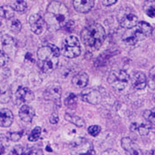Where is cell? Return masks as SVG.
<instances>
[{"label": "cell", "instance_id": "cell-1", "mask_svg": "<svg viewBox=\"0 0 155 155\" xmlns=\"http://www.w3.org/2000/svg\"><path fill=\"white\" fill-rule=\"evenodd\" d=\"M44 22L51 31L65 27L69 19V11L66 5L59 1H53L48 5L44 15Z\"/></svg>", "mask_w": 155, "mask_h": 155}, {"label": "cell", "instance_id": "cell-2", "mask_svg": "<svg viewBox=\"0 0 155 155\" xmlns=\"http://www.w3.org/2000/svg\"><path fill=\"white\" fill-rule=\"evenodd\" d=\"M37 64L43 72L51 73L58 64L60 50L52 44H48L37 50Z\"/></svg>", "mask_w": 155, "mask_h": 155}, {"label": "cell", "instance_id": "cell-3", "mask_svg": "<svg viewBox=\"0 0 155 155\" xmlns=\"http://www.w3.org/2000/svg\"><path fill=\"white\" fill-rule=\"evenodd\" d=\"M106 32L99 23H92L81 32V39L89 51H97L102 47L105 41Z\"/></svg>", "mask_w": 155, "mask_h": 155}, {"label": "cell", "instance_id": "cell-4", "mask_svg": "<svg viewBox=\"0 0 155 155\" xmlns=\"http://www.w3.org/2000/svg\"><path fill=\"white\" fill-rule=\"evenodd\" d=\"M117 20L122 27L132 29L138 23V17L134 10L130 7H124L117 13Z\"/></svg>", "mask_w": 155, "mask_h": 155}, {"label": "cell", "instance_id": "cell-5", "mask_svg": "<svg viewBox=\"0 0 155 155\" xmlns=\"http://www.w3.org/2000/svg\"><path fill=\"white\" fill-rule=\"evenodd\" d=\"M70 153L71 155H96L92 143L84 138H79L71 143Z\"/></svg>", "mask_w": 155, "mask_h": 155}, {"label": "cell", "instance_id": "cell-6", "mask_svg": "<svg viewBox=\"0 0 155 155\" xmlns=\"http://www.w3.org/2000/svg\"><path fill=\"white\" fill-rule=\"evenodd\" d=\"M62 54L68 58H77L81 54L79 41L74 36H70L64 40L62 44Z\"/></svg>", "mask_w": 155, "mask_h": 155}, {"label": "cell", "instance_id": "cell-7", "mask_svg": "<svg viewBox=\"0 0 155 155\" xmlns=\"http://www.w3.org/2000/svg\"><path fill=\"white\" fill-rule=\"evenodd\" d=\"M129 75L125 71L116 70L110 72L108 77V83L116 90H123L129 81Z\"/></svg>", "mask_w": 155, "mask_h": 155}, {"label": "cell", "instance_id": "cell-8", "mask_svg": "<svg viewBox=\"0 0 155 155\" xmlns=\"http://www.w3.org/2000/svg\"><path fill=\"white\" fill-rule=\"evenodd\" d=\"M152 27L149 23L146 22H140L137 24L135 27L134 32H133L132 36L137 42L140 41H143L144 39L147 38L151 35L152 33Z\"/></svg>", "mask_w": 155, "mask_h": 155}, {"label": "cell", "instance_id": "cell-9", "mask_svg": "<svg viewBox=\"0 0 155 155\" xmlns=\"http://www.w3.org/2000/svg\"><path fill=\"white\" fill-rule=\"evenodd\" d=\"M34 99V95L28 88L19 87L15 95V102L18 106H24Z\"/></svg>", "mask_w": 155, "mask_h": 155}, {"label": "cell", "instance_id": "cell-10", "mask_svg": "<svg viewBox=\"0 0 155 155\" xmlns=\"http://www.w3.org/2000/svg\"><path fill=\"white\" fill-rule=\"evenodd\" d=\"M81 99L83 101L92 105L99 104L102 101V95L95 88H87L81 92Z\"/></svg>", "mask_w": 155, "mask_h": 155}, {"label": "cell", "instance_id": "cell-11", "mask_svg": "<svg viewBox=\"0 0 155 155\" xmlns=\"http://www.w3.org/2000/svg\"><path fill=\"white\" fill-rule=\"evenodd\" d=\"M29 23H30L32 32L37 35L42 34L46 25L44 19L39 14L32 15L29 19Z\"/></svg>", "mask_w": 155, "mask_h": 155}, {"label": "cell", "instance_id": "cell-12", "mask_svg": "<svg viewBox=\"0 0 155 155\" xmlns=\"http://www.w3.org/2000/svg\"><path fill=\"white\" fill-rule=\"evenodd\" d=\"M62 90L60 85H50L44 93V98L47 101H52L54 102H60Z\"/></svg>", "mask_w": 155, "mask_h": 155}, {"label": "cell", "instance_id": "cell-13", "mask_svg": "<svg viewBox=\"0 0 155 155\" xmlns=\"http://www.w3.org/2000/svg\"><path fill=\"white\" fill-rule=\"evenodd\" d=\"M121 145L127 155H143L140 147L134 143L130 138H123L121 140Z\"/></svg>", "mask_w": 155, "mask_h": 155}, {"label": "cell", "instance_id": "cell-14", "mask_svg": "<svg viewBox=\"0 0 155 155\" xmlns=\"http://www.w3.org/2000/svg\"><path fill=\"white\" fill-rule=\"evenodd\" d=\"M95 2L93 0H74L73 6L77 12L88 13L93 8Z\"/></svg>", "mask_w": 155, "mask_h": 155}, {"label": "cell", "instance_id": "cell-15", "mask_svg": "<svg viewBox=\"0 0 155 155\" xmlns=\"http://www.w3.org/2000/svg\"><path fill=\"white\" fill-rule=\"evenodd\" d=\"M132 85L134 88L137 90L143 89L146 87L147 83V77L144 73L141 72V71H137L133 74L132 79Z\"/></svg>", "mask_w": 155, "mask_h": 155}, {"label": "cell", "instance_id": "cell-16", "mask_svg": "<svg viewBox=\"0 0 155 155\" xmlns=\"http://www.w3.org/2000/svg\"><path fill=\"white\" fill-rule=\"evenodd\" d=\"M73 86L76 88H82L86 87L88 83V75L86 72L81 71L73 77L71 80Z\"/></svg>", "mask_w": 155, "mask_h": 155}, {"label": "cell", "instance_id": "cell-17", "mask_svg": "<svg viewBox=\"0 0 155 155\" xmlns=\"http://www.w3.org/2000/svg\"><path fill=\"white\" fill-rule=\"evenodd\" d=\"M19 116L23 121L30 123L35 116V110L28 105L21 106L19 112Z\"/></svg>", "mask_w": 155, "mask_h": 155}, {"label": "cell", "instance_id": "cell-18", "mask_svg": "<svg viewBox=\"0 0 155 155\" xmlns=\"http://www.w3.org/2000/svg\"><path fill=\"white\" fill-rule=\"evenodd\" d=\"M13 122V114L11 110L8 109H2L0 110V127H9Z\"/></svg>", "mask_w": 155, "mask_h": 155}, {"label": "cell", "instance_id": "cell-19", "mask_svg": "<svg viewBox=\"0 0 155 155\" xmlns=\"http://www.w3.org/2000/svg\"><path fill=\"white\" fill-rule=\"evenodd\" d=\"M15 14V10L9 5L0 6V17L11 19Z\"/></svg>", "mask_w": 155, "mask_h": 155}, {"label": "cell", "instance_id": "cell-20", "mask_svg": "<svg viewBox=\"0 0 155 155\" xmlns=\"http://www.w3.org/2000/svg\"><path fill=\"white\" fill-rule=\"evenodd\" d=\"M64 118H65L66 120L71 123L72 124L77 126L78 127H83L85 124V120H83L82 118H81V117H79V116H75V115L66 113L64 115Z\"/></svg>", "mask_w": 155, "mask_h": 155}, {"label": "cell", "instance_id": "cell-21", "mask_svg": "<svg viewBox=\"0 0 155 155\" xmlns=\"http://www.w3.org/2000/svg\"><path fill=\"white\" fill-rule=\"evenodd\" d=\"M10 99V91L7 85H0V103H7Z\"/></svg>", "mask_w": 155, "mask_h": 155}, {"label": "cell", "instance_id": "cell-22", "mask_svg": "<svg viewBox=\"0 0 155 155\" xmlns=\"http://www.w3.org/2000/svg\"><path fill=\"white\" fill-rule=\"evenodd\" d=\"M10 6L14 9L19 12H23L27 9V4L25 1L23 0H16V1H12L10 2Z\"/></svg>", "mask_w": 155, "mask_h": 155}, {"label": "cell", "instance_id": "cell-23", "mask_svg": "<svg viewBox=\"0 0 155 155\" xmlns=\"http://www.w3.org/2000/svg\"><path fill=\"white\" fill-rule=\"evenodd\" d=\"M9 28L12 33L16 34L18 33H19V31L21 30L22 24L19 19H11L9 23Z\"/></svg>", "mask_w": 155, "mask_h": 155}, {"label": "cell", "instance_id": "cell-24", "mask_svg": "<svg viewBox=\"0 0 155 155\" xmlns=\"http://www.w3.org/2000/svg\"><path fill=\"white\" fill-rule=\"evenodd\" d=\"M143 10L149 17H155V3L153 2L149 1V2H145L143 5Z\"/></svg>", "mask_w": 155, "mask_h": 155}, {"label": "cell", "instance_id": "cell-25", "mask_svg": "<svg viewBox=\"0 0 155 155\" xmlns=\"http://www.w3.org/2000/svg\"><path fill=\"white\" fill-rule=\"evenodd\" d=\"M78 104V98L74 93H71L65 99V105L68 109H74Z\"/></svg>", "mask_w": 155, "mask_h": 155}, {"label": "cell", "instance_id": "cell-26", "mask_svg": "<svg viewBox=\"0 0 155 155\" xmlns=\"http://www.w3.org/2000/svg\"><path fill=\"white\" fill-rule=\"evenodd\" d=\"M143 117L145 120H147L150 124L155 126V108H153L149 110H146L143 113Z\"/></svg>", "mask_w": 155, "mask_h": 155}, {"label": "cell", "instance_id": "cell-27", "mask_svg": "<svg viewBox=\"0 0 155 155\" xmlns=\"http://www.w3.org/2000/svg\"><path fill=\"white\" fill-rule=\"evenodd\" d=\"M41 134V128L40 127H37L31 131L30 135L28 136V140L31 142H35L38 140Z\"/></svg>", "mask_w": 155, "mask_h": 155}, {"label": "cell", "instance_id": "cell-28", "mask_svg": "<svg viewBox=\"0 0 155 155\" xmlns=\"http://www.w3.org/2000/svg\"><path fill=\"white\" fill-rule=\"evenodd\" d=\"M148 85L151 89H155V66H153L149 73V81Z\"/></svg>", "mask_w": 155, "mask_h": 155}, {"label": "cell", "instance_id": "cell-29", "mask_svg": "<svg viewBox=\"0 0 155 155\" xmlns=\"http://www.w3.org/2000/svg\"><path fill=\"white\" fill-rule=\"evenodd\" d=\"M23 136V131L19 132H9L7 134V138L13 142H16L19 140Z\"/></svg>", "mask_w": 155, "mask_h": 155}, {"label": "cell", "instance_id": "cell-30", "mask_svg": "<svg viewBox=\"0 0 155 155\" xmlns=\"http://www.w3.org/2000/svg\"><path fill=\"white\" fill-rule=\"evenodd\" d=\"M23 155H44V153L42 150L39 148L31 147L27 149V150H24Z\"/></svg>", "mask_w": 155, "mask_h": 155}, {"label": "cell", "instance_id": "cell-31", "mask_svg": "<svg viewBox=\"0 0 155 155\" xmlns=\"http://www.w3.org/2000/svg\"><path fill=\"white\" fill-rule=\"evenodd\" d=\"M88 132L92 137H96V136L99 135L101 132V127L97 125H93L90 126L88 128Z\"/></svg>", "mask_w": 155, "mask_h": 155}, {"label": "cell", "instance_id": "cell-32", "mask_svg": "<svg viewBox=\"0 0 155 155\" xmlns=\"http://www.w3.org/2000/svg\"><path fill=\"white\" fill-rule=\"evenodd\" d=\"M150 126L147 125V124H143L138 126L137 130L141 136H147L150 132Z\"/></svg>", "mask_w": 155, "mask_h": 155}, {"label": "cell", "instance_id": "cell-33", "mask_svg": "<svg viewBox=\"0 0 155 155\" xmlns=\"http://www.w3.org/2000/svg\"><path fill=\"white\" fill-rule=\"evenodd\" d=\"M2 45H4L5 47H10L12 45H13V44H14V40L9 35H4L2 38Z\"/></svg>", "mask_w": 155, "mask_h": 155}, {"label": "cell", "instance_id": "cell-34", "mask_svg": "<svg viewBox=\"0 0 155 155\" xmlns=\"http://www.w3.org/2000/svg\"><path fill=\"white\" fill-rule=\"evenodd\" d=\"M9 61V57L2 51H0V68L5 66Z\"/></svg>", "mask_w": 155, "mask_h": 155}, {"label": "cell", "instance_id": "cell-35", "mask_svg": "<svg viewBox=\"0 0 155 155\" xmlns=\"http://www.w3.org/2000/svg\"><path fill=\"white\" fill-rule=\"evenodd\" d=\"M24 149L21 145H16L13 147L11 155H23Z\"/></svg>", "mask_w": 155, "mask_h": 155}, {"label": "cell", "instance_id": "cell-36", "mask_svg": "<svg viewBox=\"0 0 155 155\" xmlns=\"http://www.w3.org/2000/svg\"><path fill=\"white\" fill-rule=\"evenodd\" d=\"M49 120L51 124H58V121H59V116H58V115L56 113H53L51 116H50Z\"/></svg>", "mask_w": 155, "mask_h": 155}, {"label": "cell", "instance_id": "cell-37", "mask_svg": "<svg viewBox=\"0 0 155 155\" xmlns=\"http://www.w3.org/2000/svg\"><path fill=\"white\" fill-rule=\"evenodd\" d=\"M64 28L68 30V32H72V30L74 28V23L72 20H69L67 23V24L65 25Z\"/></svg>", "mask_w": 155, "mask_h": 155}, {"label": "cell", "instance_id": "cell-38", "mask_svg": "<svg viewBox=\"0 0 155 155\" xmlns=\"http://www.w3.org/2000/svg\"><path fill=\"white\" fill-rule=\"evenodd\" d=\"M102 155H120V153L118 151L113 150V149H109V150H106L104 152H102Z\"/></svg>", "mask_w": 155, "mask_h": 155}, {"label": "cell", "instance_id": "cell-39", "mask_svg": "<svg viewBox=\"0 0 155 155\" xmlns=\"http://www.w3.org/2000/svg\"><path fill=\"white\" fill-rule=\"evenodd\" d=\"M116 2V0H103L102 1V5H106V6H110Z\"/></svg>", "mask_w": 155, "mask_h": 155}, {"label": "cell", "instance_id": "cell-40", "mask_svg": "<svg viewBox=\"0 0 155 155\" xmlns=\"http://www.w3.org/2000/svg\"><path fill=\"white\" fill-rule=\"evenodd\" d=\"M4 152H5V147L2 141L0 140V155L3 154Z\"/></svg>", "mask_w": 155, "mask_h": 155}, {"label": "cell", "instance_id": "cell-41", "mask_svg": "<svg viewBox=\"0 0 155 155\" xmlns=\"http://www.w3.org/2000/svg\"><path fill=\"white\" fill-rule=\"evenodd\" d=\"M138 128V126L137 125V124H132V125H131V127H130V130L131 131H134L136 130H137Z\"/></svg>", "mask_w": 155, "mask_h": 155}, {"label": "cell", "instance_id": "cell-42", "mask_svg": "<svg viewBox=\"0 0 155 155\" xmlns=\"http://www.w3.org/2000/svg\"><path fill=\"white\" fill-rule=\"evenodd\" d=\"M151 36H152V38H153V40L155 41V27L153 29V30H152Z\"/></svg>", "mask_w": 155, "mask_h": 155}, {"label": "cell", "instance_id": "cell-43", "mask_svg": "<svg viewBox=\"0 0 155 155\" xmlns=\"http://www.w3.org/2000/svg\"><path fill=\"white\" fill-rule=\"evenodd\" d=\"M1 25H2V23H1V20H0V27H1Z\"/></svg>", "mask_w": 155, "mask_h": 155}, {"label": "cell", "instance_id": "cell-44", "mask_svg": "<svg viewBox=\"0 0 155 155\" xmlns=\"http://www.w3.org/2000/svg\"><path fill=\"white\" fill-rule=\"evenodd\" d=\"M154 101H155V95H154Z\"/></svg>", "mask_w": 155, "mask_h": 155}]
</instances>
